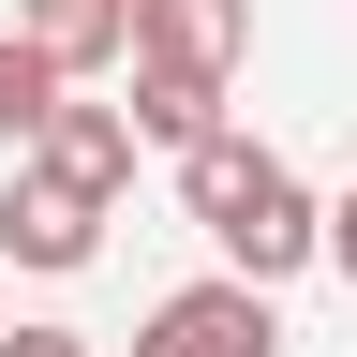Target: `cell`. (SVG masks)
<instances>
[{
  "label": "cell",
  "mask_w": 357,
  "mask_h": 357,
  "mask_svg": "<svg viewBox=\"0 0 357 357\" xmlns=\"http://www.w3.org/2000/svg\"><path fill=\"white\" fill-rule=\"evenodd\" d=\"M134 357H283V328H268V283H253V268H223V283H178V298H149Z\"/></svg>",
  "instance_id": "obj_1"
},
{
  "label": "cell",
  "mask_w": 357,
  "mask_h": 357,
  "mask_svg": "<svg viewBox=\"0 0 357 357\" xmlns=\"http://www.w3.org/2000/svg\"><path fill=\"white\" fill-rule=\"evenodd\" d=\"M208 238H223V268H253V283H298V268L328 253V208L298 194V164H268L253 194H238V208L208 223Z\"/></svg>",
  "instance_id": "obj_2"
},
{
  "label": "cell",
  "mask_w": 357,
  "mask_h": 357,
  "mask_svg": "<svg viewBox=\"0 0 357 357\" xmlns=\"http://www.w3.org/2000/svg\"><path fill=\"white\" fill-rule=\"evenodd\" d=\"M0 253H15V268H89V253H105V194H75L60 164H15V194H0Z\"/></svg>",
  "instance_id": "obj_3"
},
{
  "label": "cell",
  "mask_w": 357,
  "mask_h": 357,
  "mask_svg": "<svg viewBox=\"0 0 357 357\" xmlns=\"http://www.w3.org/2000/svg\"><path fill=\"white\" fill-rule=\"evenodd\" d=\"M134 60L238 75V60H253V0H134Z\"/></svg>",
  "instance_id": "obj_4"
},
{
  "label": "cell",
  "mask_w": 357,
  "mask_h": 357,
  "mask_svg": "<svg viewBox=\"0 0 357 357\" xmlns=\"http://www.w3.org/2000/svg\"><path fill=\"white\" fill-rule=\"evenodd\" d=\"M134 134H149L134 105H75V89H60V105H45V134H30V164H60L75 194H119V178H134Z\"/></svg>",
  "instance_id": "obj_5"
},
{
  "label": "cell",
  "mask_w": 357,
  "mask_h": 357,
  "mask_svg": "<svg viewBox=\"0 0 357 357\" xmlns=\"http://www.w3.org/2000/svg\"><path fill=\"white\" fill-rule=\"evenodd\" d=\"M15 30H30L60 75H105V60H134V0H15Z\"/></svg>",
  "instance_id": "obj_6"
},
{
  "label": "cell",
  "mask_w": 357,
  "mask_h": 357,
  "mask_svg": "<svg viewBox=\"0 0 357 357\" xmlns=\"http://www.w3.org/2000/svg\"><path fill=\"white\" fill-rule=\"evenodd\" d=\"M268 164H283V149H253V134H194V149H178V208H194V223H223Z\"/></svg>",
  "instance_id": "obj_7"
},
{
  "label": "cell",
  "mask_w": 357,
  "mask_h": 357,
  "mask_svg": "<svg viewBox=\"0 0 357 357\" xmlns=\"http://www.w3.org/2000/svg\"><path fill=\"white\" fill-rule=\"evenodd\" d=\"M134 119H149L164 149H194V134H223V75H178V60H134Z\"/></svg>",
  "instance_id": "obj_8"
},
{
  "label": "cell",
  "mask_w": 357,
  "mask_h": 357,
  "mask_svg": "<svg viewBox=\"0 0 357 357\" xmlns=\"http://www.w3.org/2000/svg\"><path fill=\"white\" fill-rule=\"evenodd\" d=\"M60 89H75V75H60V60H45V45H30V30H15V45H0V134H45V105H60Z\"/></svg>",
  "instance_id": "obj_9"
},
{
  "label": "cell",
  "mask_w": 357,
  "mask_h": 357,
  "mask_svg": "<svg viewBox=\"0 0 357 357\" xmlns=\"http://www.w3.org/2000/svg\"><path fill=\"white\" fill-rule=\"evenodd\" d=\"M0 357H89L75 328H15V342H0Z\"/></svg>",
  "instance_id": "obj_10"
},
{
  "label": "cell",
  "mask_w": 357,
  "mask_h": 357,
  "mask_svg": "<svg viewBox=\"0 0 357 357\" xmlns=\"http://www.w3.org/2000/svg\"><path fill=\"white\" fill-rule=\"evenodd\" d=\"M328 268H342V283H357V194L328 208Z\"/></svg>",
  "instance_id": "obj_11"
},
{
  "label": "cell",
  "mask_w": 357,
  "mask_h": 357,
  "mask_svg": "<svg viewBox=\"0 0 357 357\" xmlns=\"http://www.w3.org/2000/svg\"><path fill=\"white\" fill-rule=\"evenodd\" d=\"M0 342H15V312H0Z\"/></svg>",
  "instance_id": "obj_12"
}]
</instances>
